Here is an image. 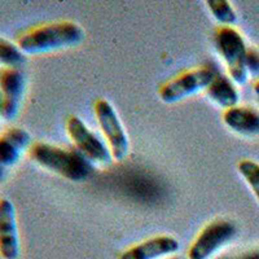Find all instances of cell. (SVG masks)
<instances>
[{
	"instance_id": "ffe728a7",
	"label": "cell",
	"mask_w": 259,
	"mask_h": 259,
	"mask_svg": "<svg viewBox=\"0 0 259 259\" xmlns=\"http://www.w3.org/2000/svg\"><path fill=\"white\" fill-rule=\"evenodd\" d=\"M4 177H6V167L0 166V182L4 179Z\"/></svg>"
},
{
	"instance_id": "9c48e42d",
	"label": "cell",
	"mask_w": 259,
	"mask_h": 259,
	"mask_svg": "<svg viewBox=\"0 0 259 259\" xmlns=\"http://www.w3.org/2000/svg\"><path fill=\"white\" fill-rule=\"evenodd\" d=\"M21 254L20 231L16 207L11 200L0 198V258L18 259Z\"/></svg>"
},
{
	"instance_id": "5bb4252c",
	"label": "cell",
	"mask_w": 259,
	"mask_h": 259,
	"mask_svg": "<svg viewBox=\"0 0 259 259\" xmlns=\"http://www.w3.org/2000/svg\"><path fill=\"white\" fill-rule=\"evenodd\" d=\"M25 61V53L18 48V46L0 36V66L20 69Z\"/></svg>"
},
{
	"instance_id": "44dd1931",
	"label": "cell",
	"mask_w": 259,
	"mask_h": 259,
	"mask_svg": "<svg viewBox=\"0 0 259 259\" xmlns=\"http://www.w3.org/2000/svg\"><path fill=\"white\" fill-rule=\"evenodd\" d=\"M167 259H183V258H182V256L175 255V256H170V258H167Z\"/></svg>"
},
{
	"instance_id": "3957f363",
	"label": "cell",
	"mask_w": 259,
	"mask_h": 259,
	"mask_svg": "<svg viewBox=\"0 0 259 259\" xmlns=\"http://www.w3.org/2000/svg\"><path fill=\"white\" fill-rule=\"evenodd\" d=\"M214 45L228 71V77L236 84H245L247 80L246 52L244 38L233 26H219L214 32Z\"/></svg>"
},
{
	"instance_id": "d6986e66",
	"label": "cell",
	"mask_w": 259,
	"mask_h": 259,
	"mask_svg": "<svg viewBox=\"0 0 259 259\" xmlns=\"http://www.w3.org/2000/svg\"><path fill=\"white\" fill-rule=\"evenodd\" d=\"M253 90H254V92H255L256 96L259 97V79L255 80V83H254V85H253Z\"/></svg>"
},
{
	"instance_id": "2e32d148",
	"label": "cell",
	"mask_w": 259,
	"mask_h": 259,
	"mask_svg": "<svg viewBox=\"0 0 259 259\" xmlns=\"http://www.w3.org/2000/svg\"><path fill=\"white\" fill-rule=\"evenodd\" d=\"M237 170L244 178L246 184L250 187L251 192L259 202V163L253 159H241L237 163Z\"/></svg>"
},
{
	"instance_id": "7a4b0ae2",
	"label": "cell",
	"mask_w": 259,
	"mask_h": 259,
	"mask_svg": "<svg viewBox=\"0 0 259 259\" xmlns=\"http://www.w3.org/2000/svg\"><path fill=\"white\" fill-rule=\"evenodd\" d=\"M29 154L40 167L70 182H84L95 171L94 163L75 148L70 149L38 142L29 148Z\"/></svg>"
},
{
	"instance_id": "7402d4cb",
	"label": "cell",
	"mask_w": 259,
	"mask_h": 259,
	"mask_svg": "<svg viewBox=\"0 0 259 259\" xmlns=\"http://www.w3.org/2000/svg\"><path fill=\"white\" fill-rule=\"evenodd\" d=\"M0 118H2V97H0Z\"/></svg>"
},
{
	"instance_id": "7c38bea8",
	"label": "cell",
	"mask_w": 259,
	"mask_h": 259,
	"mask_svg": "<svg viewBox=\"0 0 259 259\" xmlns=\"http://www.w3.org/2000/svg\"><path fill=\"white\" fill-rule=\"evenodd\" d=\"M223 122L233 133L240 135L259 134V113L250 106L236 105L223 112Z\"/></svg>"
},
{
	"instance_id": "52a82bcc",
	"label": "cell",
	"mask_w": 259,
	"mask_h": 259,
	"mask_svg": "<svg viewBox=\"0 0 259 259\" xmlns=\"http://www.w3.org/2000/svg\"><path fill=\"white\" fill-rule=\"evenodd\" d=\"M66 134L78 152L92 163H109L112 161L109 148L92 133L78 115H69L66 119Z\"/></svg>"
},
{
	"instance_id": "9a60e30c",
	"label": "cell",
	"mask_w": 259,
	"mask_h": 259,
	"mask_svg": "<svg viewBox=\"0 0 259 259\" xmlns=\"http://www.w3.org/2000/svg\"><path fill=\"white\" fill-rule=\"evenodd\" d=\"M206 6L212 17L222 26H232L237 21V13L232 4L227 0H207Z\"/></svg>"
},
{
	"instance_id": "5b68a950",
	"label": "cell",
	"mask_w": 259,
	"mask_h": 259,
	"mask_svg": "<svg viewBox=\"0 0 259 259\" xmlns=\"http://www.w3.org/2000/svg\"><path fill=\"white\" fill-rule=\"evenodd\" d=\"M94 112L112 158L118 162L123 161L130 152L128 136L115 109L106 99H97Z\"/></svg>"
},
{
	"instance_id": "30bf717a",
	"label": "cell",
	"mask_w": 259,
	"mask_h": 259,
	"mask_svg": "<svg viewBox=\"0 0 259 259\" xmlns=\"http://www.w3.org/2000/svg\"><path fill=\"white\" fill-rule=\"evenodd\" d=\"M179 241L168 235H159L144 240L122 251L118 259H159L179 250Z\"/></svg>"
},
{
	"instance_id": "6da1fadb",
	"label": "cell",
	"mask_w": 259,
	"mask_h": 259,
	"mask_svg": "<svg viewBox=\"0 0 259 259\" xmlns=\"http://www.w3.org/2000/svg\"><path fill=\"white\" fill-rule=\"evenodd\" d=\"M84 38L85 32L79 24L74 21H56L26 30L18 36L16 45L25 55H41L75 47Z\"/></svg>"
},
{
	"instance_id": "8992f818",
	"label": "cell",
	"mask_w": 259,
	"mask_h": 259,
	"mask_svg": "<svg viewBox=\"0 0 259 259\" xmlns=\"http://www.w3.org/2000/svg\"><path fill=\"white\" fill-rule=\"evenodd\" d=\"M236 224L227 219H217L200 231L191 244L187 256L188 259H210L222 247L235 239Z\"/></svg>"
},
{
	"instance_id": "ac0fdd59",
	"label": "cell",
	"mask_w": 259,
	"mask_h": 259,
	"mask_svg": "<svg viewBox=\"0 0 259 259\" xmlns=\"http://www.w3.org/2000/svg\"><path fill=\"white\" fill-rule=\"evenodd\" d=\"M223 259H259V249L258 250L245 251V253H240L233 256H227Z\"/></svg>"
},
{
	"instance_id": "277c9868",
	"label": "cell",
	"mask_w": 259,
	"mask_h": 259,
	"mask_svg": "<svg viewBox=\"0 0 259 259\" xmlns=\"http://www.w3.org/2000/svg\"><path fill=\"white\" fill-rule=\"evenodd\" d=\"M219 69L206 64L189 69L166 80L158 89V96L163 103L174 104L200 91H205Z\"/></svg>"
},
{
	"instance_id": "ba28073f",
	"label": "cell",
	"mask_w": 259,
	"mask_h": 259,
	"mask_svg": "<svg viewBox=\"0 0 259 259\" xmlns=\"http://www.w3.org/2000/svg\"><path fill=\"white\" fill-rule=\"evenodd\" d=\"M26 87V78L18 68L0 69V97H2V118L13 121L22 105Z\"/></svg>"
},
{
	"instance_id": "8fae6325",
	"label": "cell",
	"mask_w": 259,
	"mask_h": 259,
	"mask_svg": "<svg viewBox=\"0 0 259 259\" xmlns=\"http://www.w3.org/2000/svg\"><path fill=\"white\" fill-rule=\"evenodd\" d=\"M31 142V136L26 130L11 127L0 135V166L8 167L16 165L21 153Z\"/></svg>"
},
{
	"instance_id": "4fadbf2b",
	"label": "cell",
	"mask_w": 259,
	"mask_h": 259,
	"mask_svg": "<svg viewBox=\"0 0 259 259\" xmlns=\"http://www.w3.org/2000/svg\"><path fill=\"white\" fill-rule=\"evenodd\" d=\"M205 94L209 97L210 101L223 108L224 110L236 106L240 100V94L236 89L235 82L227 74L219 70L217 71L214 79L205 90Z\"/></svg>"
},
{
	"instance_id": "e0dca14e",
	"label": "cell",
	"mask_w": 259,
	"mask_h": 259,
	"mask_svg": "<svg viewBox=\"0 0 259 259\" xmlns=\"http://www.w3.org/2000/svg\"><path fill=\"white\" fill-rule=\"evenodd\" d=\"M246 70L247 74L250 73L253 75L259 74V50L254 47H247Z\"/></svg>"
},
{
	"instance_id": "603a6c76",
	"label": "cell",
	"mask_w": 259,
	"mask_h": 259,
	"mask_svg": "<svg viewBox=\"0 0 259 259\" xmlns=\"http://www.w3.org/2000/svg\"><path fill=\"white\" fill-rule=\"evenodd\" d=\"M258 101H259V97H258Z\"/></svg>"
}]
</instances>
